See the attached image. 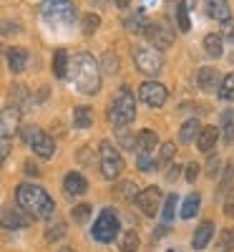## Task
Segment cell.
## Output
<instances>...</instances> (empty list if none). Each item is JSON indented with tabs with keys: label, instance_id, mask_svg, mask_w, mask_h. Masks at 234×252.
Listing matches in <instances>:
<instances>
[{
	"label": "cell",
	"instance_id": "6da1fadb",
	"mask_svg": "<svg viewBox=\"0 0 234 252\" xmlns=\"http://www.w3.org/2000/svg\"><path fill=\"white\" fill-rule=\"evenodd\" d=\"M68 76L81 94L93 96L101 89V68L91 53H76L68 58Z\"/></svg>",
	"mask_w": 234,
	"mask_h": 252
},
{
	"label": "cell",
	"instance_id": "7a4b0ae2",
	"mask_svg": "<svg viewBox=\"0 0 234 252\" xmlns=\"http://www.w3.org/2000/svg\"><path fill=\"white\" fill-rule=\"evenodd\" d=\"M15 199H18V207L33 220H48L56 209V202L51 199V194L38 184H20Z\"/></svg>",
	"mask_w": 234,
	"mask_h": 252
},
{
	"label": "cell",
	"instance_id": "3957f363",
	"mask_svg": "<svg viewBox=\"0 0 234 252\" xmlns=\"http://www.w3.org/2000/svg\"><path fill=\"white\" fill-rule=\"evenodd\" d=\"M109 119L114 126H126L136 119V98L126 86H121L116 91V96L111 101V109H109Z\"/></svg>",
	"mask_w": 234,
	"mask_h": 252
},
{
	"label": "cell",
	"instance_id": "277c9868",
	"mask_svg": "<svg viewBox=\"0 0 234 252\" xmlns=\"http://www.w3.org/2000/svg\"><path fill=\"white\" fill-rule=\"evenodd\" d=\"M40 13L51 26H68L76 20V5L71 0H46L40 5Z\"/></svg>",
	"mask_w": 234,
	"mask_h": 252
},
{
	"label": "cell",
	"instance_id": "5b68a950",
	"mask_svg": "<svg viewBox=\"0 0 234 252\" xmlns=\"http://www.w3.org/2000/svg\"><path fill=\"white\" fill-rule=\"evenodd\" d=\"M98 159H101V174H103V179L114 182V179L121 177V172H123V159H121L118 149H116L111 141H101V146H98Z\"/></svg>",
	"mask_w": 234,
	"mask_h": 252
},
{
	"label": "cell",
	"instance_id": "8992f818",
	"mask_svg": "<svg viewBox=\"0 0 234 252\" xmlns=\"http://www.w3.org/2000/svg\"><path fill=\"white\" fill-rule=\"evenodd\" d=\"M118 217H116V212L114 209H103V212L98 215V220L93 222V227H91V232H93V240H98V242H103V245H109V242H114L116 237H118Z\"/></svg>",
	"mask_w": 234,
	"mask_h": 252
},
{
	"label": "cell",
	"instance_id": "52a82bcc",
	"mask_svg": "<svg viewBox=\"0 0 234 252\" xmlns=\"http://www.w3.org/2000/svg\"><path fill=\"white\" fill-rule=\"evenodd\" d=\"M134 63H136V68H139L141 73L156 76V73H161V68H164V56H161V51H156V48H151V46H141V48L134 51Z\"/></svg>",
	"mask_w": 234,
	"mask_h": 252
},
{
	"label": "cell",
	"instance_id": "ba28073f",
	"mask_svg": "<svg viewBox=\"0 0 234 252\" xmlns=\"http://www.w3.org/2000/svg\"><path fill=\"white\" fill-rule=\"evenodd\" d=\"M144 35L151 40V48H156V51H164L174 43V31L164 20H148L144 28Z\"/></svg>",
	"mask_w": 234,
	"mask_h": 252
},
{
	"label": "cell",
	"instance_id": "9c48e42d",
	"mask_svg": "<svg viewBox=\"0 0 234 252\" xmlns=\"http://www.w3.org/2000/svg\"><path fill=\"white\" fill-rule=\"evenodd\" d=\"M134 202H136V207L146 217H154L161 209V189L159 187H146V189H141V192L136 194Z\"/></svg>",
	"mask_w": 234,
	"mask_h": 252
},
{
	"label": "cell",
	"instance_id": "30bf717a",
	"mask_svg": "<svg viewBox=\"0 0 234 252\" xmlns=\"http://www.w3.org/2000/svg\"><path fill=\"white\" fill-rule=\"evenodd\" d=\"M33 222L30 215H26L20 207H3L0 209V227L3 229H23Z\"/></svg>",
	"mask_w": 234,
	"mask_h": 252
},
{
	"label": "cell",
	"instance_id": "8fae6325",
	"mask_svg": "<svg viewBox=\"0 0 234 252\" xmlns=\"http://www.w3.org/2000/svg\"><path fill=\"white\" fill-rule=\"evenodd\" d=\"M139 96H141V101L146 103V106H151V109H159V106L166 103V89L159 81H144Z\"/></svg>",
	"mask_w": 234,
	"mask_h": 252
},
{
	"label": "cell",
	"instance_id": "7c38bea8",
	"mask_svg": "<svg viewBox=\"0 0 234 252\" xmlns=\"http://www.w3.org/2000/svg\"><path fill=\"white\" fill-rule=\"evenodd\" d=\"M20 129V111L15 106L0 111V139H10Z\"/></svg>",
	"mask_w": 234,
	"mask_h": 252
},
{
	"label": "cell",
	"instance_id": "4fadbf2b",
	"mask_svg": "<svg viewBox=\"0 0 234 252\" xmlns=\"http://www.w3.org/2000/svg\"><path fill=\"white\" fill-rule=\"evenodd\" d=\"M86 189H88V182L78 172H68L66 179H63V192L68 197H81V194H86Z\"/></svg>",
	"mask_w": 234,
	"mask_h": 252
},
{
	"label": "cell",
	"instance_id": "5bb4252c",
	"mask_svg": "<svg viewBox=\"0 0 234 252\" xmlns=\"http://www.w3.org/2000/svg\"><path fill=\"white\" fill-rule=\"evenodd\" d=\"M134 149H136V154H154V149H159V136H156V131H151V129L139 131V136H136V141H134Z\"/></svg>",
	"mask_w": 234,
	"mask_h": 252
},
{
	"label": "cell",
	"instance_id": "9a60e30c",
	"mask_svg": "<svg viewBox=\"0 0 234 252\" xmlns=\"http://www.w3.org/2000/svg\"><path fill=\"white\" fill-rule=\"evenodd\" d=\"M28 146H33V152H35L40 159H51L53 152H56V141H53V136H48L46 131H38L35 139H33Z\"/></svg>",
	"mask_w": 234,
	"mask_h": 252
},
{
	"label": "cell",
	"instance_id": "2e32d148",
	"mask_svg": "<svg viewBox=\"0 0 234 252\" xmlns=\"http://www.w3.org/2000/svg\"><path fill=\"white\" fill-rule=\"evenodd\" d=\"M204 8H206V15L219 20V23L232 18V8H229L227 0H204Z\"/></svg>",
	"mask_w": 234,
	"mask_h": 252
},
{
	"label": "cell",
	"instance_id": "e0dca14e",
	"mask_svg": "<svg viewBox=\"0 0 234 252\" xmlns=\"http://www.w3.org/2000/svg\"><path fill=\"white\" fill-rule=\"evenodd\" d=\"M219 83H222V78H219V71H217L214 66H204V68L199 71V89H202V91L211 94L214 89H219Z\"/></svg>",
	"mask_w": 234,
	"mask_h": 252
},
{
	"label": "cell",
	"instance_id": "ac0fdd59",
	"mask_svg": "<svg viewBox=\"0 0 234 252\" xmlns=\"http://www.w3.org/2000/svg\"><path fill=\"white\" fill-rule=\"evenodd\" d=\"M217 139H219V129H217V126H202V131H199V136H197V146H199V152L209 154L211 149H214Z\"/></svg>",
	"mask_w": 234,
	"mask_h": 252
},
{
	"label": "cell",
	"instance_id": "d6986e66",
	"mask_svg": "<svg viewBox=\"0 0 234 252\" xmlns=\"http://www.w3.org/2000/svg\"><path fill=\"white\" fill-rule=\"evenodd\" d=\"M211 237H214V224H211V222H202V224L197 227V232H194L191 247H194V250H204V247L211 242Z\"/></svg>",
	"mask_w": 234,
	"mask_h": 252
},
{
	"label": "cell",
	"instance_id": "ffe728a7",
	"mask_svg": "<svg viewBox=\"0 0 234 252\" xmlns=\"http://www.w3.org/2000/svg\"><path fill=\"white\" fill-rule=\"evenodd\" d=\"M8 66H10V71H13V73L26 71V66H28V51H26V48L13 46V48L8 51Z\"/></svg>",
	"mask_w": 234,
	"mask_h": 252
},
{
	"label": "cell",
	"instance_id": "44dd1931",
	"mask_svg": "<svg viewBox=\"0 0 234 252\" xmlns=\"http://www.w3.org/2000/svg\"><path fill=\"white\" fill-rule=\"evenodd\" d=\"M73 126H78V129H91L93 126V109L91 106H76L73 109Z\"/></svg>",
	"mask_w": 234,
	"mask_h": 252
},
{
	"label": "cell",
	"instance_id": "7402d4cb",
	"mask_svg": "<svg viewBox=\"0 0 234 252\" xmlns=\"http://www.w3.org/2000/svg\"><path fill=\"white\" fill-rule=\"evenodd\" d=\"M204 51H206L211 58H219V56L224 53V38H222L219 33H209V35L204 38Z\"/></svg>",
	"mask_w": 234,
	"mask_h": 252
},
{
	"label": "cell",
	"instance_id": "603a6c76",
	"mask_svg": "<svg viewBox=\"0 0 234 252\" xmlns=\"http://www.w3.org/2000/svg\"><path fill=\"white\" fill-rule=\"evenodd\" d=\"M146 23H148V20H146L144 10H134V15H126V18H123L126 31H131V33H144Z\"/></svg>",
	"mask_w": 234,
	"mask_h": 252
},
{
	"label": "cell",
	"instance_id": "cb8c5ba5",
	"mask_svg": "<svg viewBox=\"0 0 234 252\" xmlns=\"http://www.w3.org/2000/svg\"><path fill=\"white\" fill-rule=\"evenodd\" d=\"M199 131H202V124H199L197 119H189V121H186V124L181 126V131H179V139H181V141H186V144H191V141H197Z\"/></svg>",
	"mask_w": 234,
	"mask_h": 252
},
{
	"label": "cell",
	"instance_id": "d4e9b609",
	"mask_svg": "<svg viewBox=\"0 0 234 252\" xmlns=\"http://www.w3.org/2000/svg\"><path fill=\"white\" fill-rule=\"evenodd\" d=\"M53 73L58 78H66L68 76V53L63 51V48H58L56 56H53Z\"/></svg>",
	"mask_w": 234,
	"mask_h": 252
},
{
	"label": "cell",
	"instance_id": "484cf974",
	"mask_svg": "<svg viewBox=\"0 0 234 252\" xmlns=\"http://www.w3.org/2000/svg\"><path fill=\"white\" fill-rule=\"evenodd\" d=\"M199 204H202V197H199L197 192H194V194H189V197L184 199V207H181V212H179V215H181L184 220H191V217L199 212Z\"/></svg>",
	"mask_w": 234,
	"mask_h": 252
},
{
	"label": "cell",
	"instance_id": "4316f807",
	"mask_svg": "<svg viewBox=\"0 0 234 252\" xmlns=\"http://www.w3.org/2000/svg\"><path fill=\"white\" fill-rule=\"evenodd\" d=\"M139 245H141V240H139V235L134 232V229L123 232V235H121V240H118L121 252H136V250H139Z\"/></svg>",
	"mask_w": 234,
	"mask_h": 252
},
{
	"label": "cell",
	"instance_id": "83f0119b",
	"mask_svg": "<svg viewBox=\"0 0 234 252\" xmlns=\"http://www.w3.org/2000/svg\"><path fill=\"white\" fill-rule=\"evenodd\" d=\"M63 235H66V222L63 220H56L46 227V242H58Z\"/></svg>",
	"mask_w": 234,
	"mask_h": 252
},
{
	"label": "cell",
	"instance_id": "f1b7e54d",
	"mask_svg": "<svg viewBox=\"0 0 234 252\" xmlns=\"http://www.w3.org/2000/svg\"><path fill=\"white\" fill-rule=\"evenodd\" d=\"M136 194H139V184L136 182H121L116 187V197L118 199H136Z\"/></svg>",
	"mask_w": 234,
	"mask_h": 252
},
{
	"label": "cell",
	"instance_id": "f546056e",
	"mask_svg": "<svg viewBox=\"0 0 234 252\" xmlns=\"http://www.w3.org/2000/svg\"><path fill=\"white\" fill-rule=\"evenodd\" d=\"M176 207H179V197H176V194H169L166 202H164V207H161V217H164V222H172V220H174Z\"/></svg>",
	"mask_w": 234,
	"mask_h": 252
},
{
	"label": "cell",
	"instance_id": "4dcf8cb0",
	"mask_svg": "<svg viewBox=\"0 0 234 252\" xmlns=\"http://www.w3.org/2000/svg\"><path fill=\"white\" fill-rule=\"evenodd\" d=\"M219 98L234 101V73H229V76L222 78V83H219Z\"/></svg>",
	"mask_w": 234,
	"mask_h": 252
},
{
	"label": "cell",
	"instance_id": "1f68e13d",
	"mask_svg": "<svg viewBox=\"0 0 234 252\" xmlns=\"http://www.w3.org/2000/svg\"><path fill=\"white\" fill-rule=\"evenodd\" d=\"M101 63H103V73H109V76H114V73H118V66H121V61H118V56L116 53H103V58H101Z\"/></svg>",
	"mask_w": 234,
	"mask_h": 252
},
{
	"label": "cell",
	"instance_id": "d6a6232c",
	"mask_svg": "<svg viewBox=\"0 0 234 252\" xmlns=\"http://www.w3.org/2000/svg\"><path fill=\"white\" fill-rule=\"evenodd\" d=\"M176 157V146H174V141H169V144H161L159 146V159H156V164H169V161H172Z\"/></svg>",
	"mask_w": 234,
	"mask_h": 252
},
{
	"label": "cell",
	"instance_id": "836d02e7",
	"mask_svg": "<svg viewBox=\"0 0 234 252\" xmlns=\"http://www.w3.org/2000/svg\"><path fill=\"white\" fill-rule=\"evenodd\" d=\"M234 250V229H224L217 240V252H232Z\"/></svg>",
	"mask_w": 234,
	"mask_h": 252
},
{
	"label": "cell",
	"instance_id": "e575fe53",
	"mask_svg": "<svg viewBox=\"0 0 234 252\" xmlns=\"http://www.w3.org/2000/svg\"><path fill=\"white\" fill-rule=\"evenodd\" d=\"M91 212H93V207H91V204H76V207H73V222L86 224L88 217H91Z\"/></svg>",
	"mask_w": 234,
	"mask_h": 252
},
{
	"label": "cell",
	"instance_id": "d590c367",
	"mask_svg": "<svg viewBox=\"0 0 234 252\" xmlns=\"http://www.w3.org/2000/svg\"><path fill=\"white\" fill-rule=\"evenodd\" d=\"M176 26H179L181 33H186V31L191 28V23H189V13H186V3H179V5H176Z\"/></svg>",
	"mask_w": 234,
	"mask_h": 252
},
{
	"label": "cell",
	"instance_id": "8d00e7d4",
	"mask_svg": "<svg viewBox=\"0 0 234 252\" xmlns=\"http://www.w3.org/2000/svg\"><path fill=\"white\" fill-rule=\"evenodd\" d=\"M98 26H101V18H98L96 13H88V15H83V33H86V35L96 33V31H98Z\"/></svg>",
	"mask_w": 234,
	"mask_h": 252
},
{
	"label": "cell",
	"instance_id": "74e56055",
	"mask_svg": "<svg viewBox=\"0 0 234 252\" xmlns=\"http://www.w3.org/2000/svg\"><path fill=\"white\" fill-rule=\"evenodd\" d=\"M10 101H15V103H26V101H28V91L20 86V83H13V89H10Z\"/></svg>",
	"mask_w": 234,
	"mask_h": 252
},
{
	"label": "cell",
	"instance_id": "f35d334b",
	"mask_svg": "<svg viewBox=\"0 0 234 252\" xmlns=\"http://www.w3.org/2000/svg\"><path fill=\"white\" fill-rule=\"evenodd\" d=\"M222 126H224V139H227V144H232V141H234V121H232V114H224Z\"/></svg>",
	"mask_w": 234,
	"mask_h": 252
},
{
	"label": "cell",
	"instance_id": "ab89813d",
	"mask_svg": "<svg viewBox=\"0 0 234 252\" xmlns=\"http://www.w3.org/2000/svg\"><path fill=\"white\" fill-rule=\"evenodd\" d=\"M136 161H139V169H141V172H151L154 164H156V161H154V154H139Z\"/></svg>",
	"mask_w": 234,
	"mask_h": 252
},
{
	"label": "cell",
	"instance_id": "60d3db41",
	"mask_svg": "<svg viewBox=\"0 0 234 252\" xmlns=\"http://www.w3.org/2000/svg\"><path fill=\"white\" fill-rule=\"evenodd\" d=\"M0 33L3 35H15V33H20V28L13 23V20H0Z\"/></svg>",
	"mask_w": 234,
	"mask_h": 252
},
{
	"label": "cell",
	"instance_id": "b9f144b4",
	"mask_svg": "<svg viewBox=\"0 0 234 252\" xmlns=\"http://www.w3.org/2000/svg\"><path fill=\"white\" fill-rule=\"evenodd\" d=\"M118 144L123 146V149H134V136H129L123 131V126H118Z\"/></svg>",
	"mask_w": 234,
	"mask_h": 252
},
{
	"label": "cell",
	"instance_id": "7bdbcfd3",
	"mask_svg": "<svg viewBox=\"0 0 234 252\" xmlns=\"http://www.w3.org/2000/svg\"><path fill=\"white\" fill-rule=\"evenodd\" d=\"M224 215L229 220H234V187L229 189V194H227V202H224Z\"/></svg>",
	"mask_w": 234,
	"mask_h": 252
},
{
	"label": "cell",
	"instance_id": "ee69618b",
	"mask_svg": "<svg viewBox=\"0 0 234 252\" xmlns=\"http://www.w3.org/2000/svg\"><path fill=\"white\" fill-rule=\"evenodd\" d=\"M206 174H209V177H217V174H219V157H211V159H209Z\"/></svg>",
	"mask_w": 234,
	"mask_h": 252
},
{
	"label": "cell",
	"instance_id": "f6af8a7d",
	"mask_svg": "<svg viewBox=\"0 0 234 252\" xmlns=\"http://www.w3.org/2000/svg\"><path fill=\"white\" fill-rule=\"evenodd\" d=\"M222 35H227V38H232L234 40V20L229 18V20H224V26H222Z\"/></svg>",
	"mask_w": 234,
	"mask_h": 252
},
{
	"label": "cell",
	"instance_id": "bcb514c9",
	"mask_svg": "<svg viewBox=\"0 0 234 252\" xmlns=\"http://www.w3.org/2000/svg\"><path fill=\"white\" fill-rule=\"evenodd\" d=\"M199 177V164H186V179L194 182Z\"/></svg>",
	"mask_w": 234,
	"mask_h": 252
},
{
	"label": "cell",
	"instance_id": "7dc6e473",
	"mask_svg": "<svg viewBox=\"0 0 234 252\" xmlns=\"http://www.w3.org/2000/svg\"><path fill=\"white\" fill-rule=\"evenodd\" d=\"M232 177H234V161L227 164V172H224V179H222V189L229 187V179H232Z\"/></svg>",
	"mask_w": 234,
	"mask_h": 252
},
{
	"label": "cell",
	"instance_id": "c3c4849f",
	"mask_svg": "<svg viewBox=\"0 0 234 252\" xmlns=\"http://www.w3.org/2000/svg\"><path fill=\"white\" fill-rule=\"evenodd\" d=\"M8 152H10V146H8V139H0V164L5 161Z\"/></svg>",
	"mask_w": 234,
	"mask_h": 252
},
{
	"label": "cell",
	"instance_id": "681fc988",
	"mask_svg": "<svg viewBox=\"0 0 234 252\" xmlns=\"http://www.w3.org/2000/svg\"><path fill=\"white\" fill-rule=\"evenodd\" d=\"M26 174H30V177H38L40 174V169L33 164V161H26Z\"/></svg>",
	"mask_w": 234,
	"mask_h": 252
},
{
	"label": "cell",
	"instance_id": "f907efd6",
	"mask_svg": "<svg viewBox=\"0 0 234 252\" xmlns=\"http://www.w3.org/2000/svg\"><path fill=\"white\" fill-rule=\"evenodd\" d=\"M176 177H179V166L174 164V169H172V172H169V174H166V179H176Z\"/></svg>",
	"mask_w": 234,
	"mask_h": 252
},
{
	"label": "cell",
	"instance_id": "816d5d0a",
	"mask_svg": "<svg viewBox=\"0 0 234 252\" xmlns=\"http://www.w3.org/2000/svg\"><path fill=\"white\" fill-rule=\"evenodd\" d=\"M116 5H118V8H129L131 0H116Z\"/></svg>",
	"mask_w": 234,
	"mask_h": 252
},
{
	"label": "cell",
	"instance_id": "f5cc1de1",
	"mask_svg": "<svg viewBox=\"0 0 234 252\" xmlns=\"http://www.w3.org/2000/svg\"><path fill=\"white\" fill-rule=\"evenodd\" d=\"M58 252H76V250H71V247H63V250H58Z\"/></svg>",
	"mask_w": 234,
	"mask_h": 252
},
{
	"label": "cell",
	"instance_id": "db71d44e",
	"mask_svg": "<svg viewBox=\"0 0 234 252\" xmlns=\"http://www.w3.org/2000/svg\"><path fill=\"white\" fill-rule=\"evenodd\" d=\"M98 3H106V0H98Z\"/></svg>",
	"mask_w": 234,
	"mask_h": 252
}]
</instances>
